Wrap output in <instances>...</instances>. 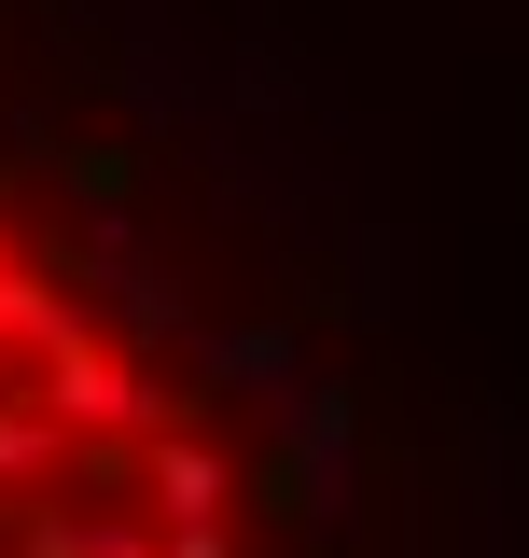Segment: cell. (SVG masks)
Listing matches in <instances>:
<instances>
[{
  "label": "cell",
  "mask_w": 529,
  "mask_h": 558,
  "mask_svg": "<svg viewBox=\"0 0 529 558\" xmlns=\"http://www.w3.org/2000/svg\"><path fill=\"white\" fill-rule=\"evenodd\" d=\"M0 558H362V377L70 0H0Z\"/></svg>",
  "instance_id": "6da1fadb"
}]
</instances>
